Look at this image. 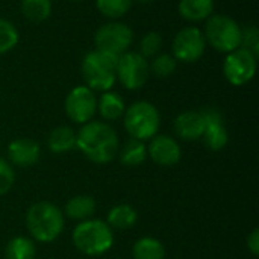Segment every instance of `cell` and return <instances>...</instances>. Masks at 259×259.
Instances as JSON below:
<instances>
[{
    "label": "cell",
    "mask_w": 259,
    "mask_h": 259,
    "mask_svg": "<svg viewBox=\"0 0 259 259\" xmlns=\"http://www.w3.org/2000/svg\"><path fill=\"white\" fill-rule=\"evenodd\" d=\"M76 147L94 164H109L118 153L120 141L114 127L105 121H88L76 134Z\"/></svg>",
    "instance_id": "6da1fadb"
},
{
    "label": "cell",
    "mask_w": 259,
    "mask_h": 259,
    "mask_svg": "<svg viewBox=\"0 0 259 259\" xmlns=\"http://www.w3.org/2000/svg\"><path fill=\"white\" fill-rule=\"evenodd\" d=\"M71 241L74 247L87 256H102L108 253L115 241L114 229L102 220L88 219L73 229Z\"/></svg>",
    "instance_id": "7a4b0ae2"
},
{
    "label": "cell",
    "mask_w": 259,
    "mask_h": 259,
    "mask_svg": "<svg viewBox=\"0 0 259 259\" xmlns=\"http://www.w3.org/2000/svg\"><path fill=\"white\" fill-rule=\"evenodd\" d=\"M26 228L33 240L52 243L64 231V212L50 202H36L26 212Z\"/></svg>",
    "instance_id": "3957f363"
},
{
    "label": "cell",
    "mask_w": 259,
    "mask_h": 259,
    "mask_svg": "<svg viewBox=\"0 0 259 259\" xmlns=\"http://www.w3.org/2000/svg\"><path fill=\"white\" fill-rule=\"evenodd\" d=\"M117 58L118 56H114L97 49L88 52L80 64V71L85 85L93 91H109L117 80Z\"/></svg>",
    "instance_id": "277c9868"
},
{
    "label": "cell",
    "mask_w": 259,
    "mask_h": 259,
    "mask_svg": "<svg viewBox=\"0 0 259 259\" xmlns=\"http://www.w3.org/2000/svg\"><path fill=\"white\" fill-rule=\"evenodd\" d=\"M123 123L131 138L149 141L150 138L158 135L161 115L153 103L147 100H138L126 108L123 114Z\"/></svg>",
    "instance_id": "5b68a950"
},
{
    "label": "cell",
    "mask_w": 259,
    "mask_h": 259,
    "mask_svg": "<svg viewBox=\"0 0 259 259\" xmlns=\"http://www.w3.org/2000/svg\"><path fill=\"white\" fill-rule=\"evenodd\" d=\"M241 26L226 14H212L203 29L206 44L222 53H231L241 46Z\"/></svg>",
    "instance_id": "8992f818"
},
{
    "label": "cell",
    "mask_w": 259,
    "mask_h": 259,
    "mask_svg": "<svg viewBox=\"0 0 259 259\" xmlns=\"http://www.w3.org/2000/svg\"><path fill=\"white\" fill-rule=\"evenodd\" d=\"M134 42L132 29L121 21H108L102 24L94 33V46L97 50L120 56L126 53Z\"/></svg>",
    "instance_id": "52a82bcc"
},
{
    "label": "cell",
    "mask_w": 259,
    "mask_h": 259,
    "mask_svg": "<svg viewBox=\"0 0 259 259\" xmlns=\"http://www.w3.org/2000/svg\"><path fill=\"white\" fill-rule=\"evenodd\" d=\"M115 76L123 88L129 91L140 90L146 85L150 76L149 61L144 56H141L138 52L127 50L126 53L117 58Z\"/></svg>",
    "instance_id": "ba28073f"
},
{
    "label": "cell",
    "mask_w": 259,
    "mask_h": 259,
    "mask_svg": "<svg viewBox=\"0 0 259 259\" xmlns=\"http://www.w3.org/2000/svg\"><path fill=\"white\" fill-rule=\"evenodd\" d=\"M256 67L258 56L243 47H238L234 52L226 53L223 61V74L231 85L243 87L255 77Z\"/></svg>",
    "instance_id": "9c48e42d"
},
{
    "label": "cell",
    "mask_w": 259,
    "mask_h": 259,
    "mask_svg": "<svg viewBox=\"0 0 259 259\" xmlns=\"http://www.w3.org/2000/svg\"><path fill=\"white\" fill-rule=\"evenodd\" d=\"M206 49L203 30L197 26H187L181 29L171 42V55L178 62L191 64L199 61Z\"/></svg>",
    "instance_id": "30bf717a"
},
{
    "label": "cell",
    "mask_w": 259,
    "mask_h": 259,
    "mask_svg": "<svg viewBox=\"0 0 259 259\" xmlns=\"http://www.w3.org/2000/svg\"><path fill=\"white\" fill-rule=\"evenodd\" d=\"M64 109L67 117L76 124H85L97 112V97L87 85L74 87L65 97Z\"/></svg>",
    "instance_id": "8fae6325"
},
{
    "label": "cell",
    "mask_w": 259,
    "mask_h": 259,
    "mask_svg": "<svg viewBox=\"0 0 259 259\" xmlns=\"http://www.w3.org/2000/svg\"><path fill=\"white\" fill-rule=\"evenodd\" d=\"M202 114L205 117V131L202 135L205 146L212 152L225 149L229 141V134L225 126L222 112L215 108H206L202 111Z\"/></svg>",
    "instance_id": "7c38bea8"
},
{
    "label": "cell",
    "mask_w": 259,
    "mask_h": 259,
    "mask_svg": "<svg viewBox=\"0 0 259 259\" xmlns=\"http://www.w3.org/2000/svg\"><path fill=\"white\" fill-rule=\"evenodd\" d=\"M147 156L161 167H173L181 161L182 150L179 143L170 135H155L147 146Z\"/></svg>",
    "instance_id": "4fadbf2b"
},
{
    "label": "cell",
    "mask_w": 259,
    "mask_h": 259,
    "mask_svg": "<svg viewBox=\"0 0 259 259\" xmlns=\"http://www.w3.org/2000/svg\"><path fill=\"white\" fill-rule=\"evenodd\" d=\"M41 158V147L35 140L17 138L8 146V159L11 164L27 168L35 165Z\"/></svg>",
    "instance_id": "5bb4252c"
},
{
    "label": "cell",
    "mask_w": 259,
    "mask_h": 259,
    "mask_svg": "<svg viewBox=\"0 0 259 259\" xmlns=\"http://www.w3.org/2000/svg\"><path fill=\"white\" fill-rule=\"evenodd\" d=\"M175 134L184 141H196L202 138L205 131V117L202 111H185L181 112L173 124Z\"/></svg>",
    "instance_id": "9a60e30c"
},
{
    "label": "cell",
    "mask_w": 259,
    "mask_h": 259,
    "mask_svg": "<svg viewBox=\"0 0 259 259\" xmlns=\"http://www.w3.org/2000/svg\"><path fill=\"white\" fill-rule=\"evenodd\" d=\"M179 15L190 21H206L214 14V0H179Z\"/></svg>",
    "instance_id": "2e32d148"
},
{
    "label": "cell",
    "mask_w": 259,
    "mask_h": 259,
    "mask_svg": "<svg viewBox=\"0 0 259 259\" xmlns=\"http://www.w3.org/2000/svg\"><path fill=\"white\" fill-rule=\"evenodd\" d=\"M126 111V103L123 97L115 91H105L97 99V112L106 121H114L123 117Z\"/></svg>",
    "instance_id": "e0dca14e"
},
{
    "label": "cell",
    "mask_w": 259,
    "mask_h": 259,
    "mask_svg": "<svg viewBox=\"0 0 259 259\" xmlns=\"http://www.w3.org/2000/svg\"><path fill=\"white\" fill-rule=\"evenodd\" d=\"M47 147L55 155H64L76 147V132L68 126H58L47 137Z\"/></svg>",
    "instance_id": "ac0fdd59"
},
{
    "label": "cell",
    "mask_w": 259,
    "mask_h": 259,
    "mask_svg": "<svg viewBox=\"0 0 259 259\" xmlns=\"http://www.w3.org/2000/svg\"><path fill=\"white\" fill-rule=\"evenodd\" d=\"M62 212L71 220H77V222L88 220L96 212V200L87 194L74 196L67 202L65 209Z\"/></svg>",
    "instance_id": "d6986e66"
},
{
    "label": "cell",
    "mask_w": 259,
    "mask_h": 259,
    "mask_svg": "<svg viewBox=\"0 0 259 259\" xmlns=\"http://www.w3.org/2000/svg\"><path fill=\"white\" fill-rule=\"evenodd\" d=\"M137 220H138V212L135 211L134 206L127 203L115 205L114 208L109 209L108 217H106V223L112 229H120V231L134 228Z\"/></svg>",
    "instance_id": "ffe728a7"
},
{
    "label": "cell",
    "mask_w": 259,
    "mask_h": 259,
    "mask_svg": "<svg viewBox=\"0 0 259 259\" xmlns=\"http://www.w3.org/2000/svg\"><path fill=\"white\" fill-rule=\"evenodd\" d=\"M120 162L127 167H137L141 165L147 159V146L144 141L140 140H127L121 149H118Z\"/></svg>",
    "instance_id": "44dd1931"
},
{
    "label": "cell",
    "mask_w": 259,
    "mask_h": 259,
    "mask_svg": "<svg viewBox=\"0 0 259 259\" xmlns=\"http://www.w3.org/2000/svg\"><path fill=\"white\" fill-rule=\"evenodd\" d=\"M134 259H164L165 247L164 244L153 237H143L135 241L132 247Z\"/></svg>",
    "instance_id": "7402d4cb"
},
{
    "label": "cell",
    "mask_w": 259,
    "mask_h": 259,
    "mask_svg": "<svg viewBox=\"0 0 259 259\" xmlns=\"http://www.w3.org/2000/svg\"><path fill=\"white\" fill-rule=\"evenodd\" d=\"M36 255L35 243L27 237H14L5 247L6 259H33Z\"/></svg>",
    "instance_id": "603a6c76"
},
{
    "label": "cell",
    "mask_w": 259,
    "mask_h": 259,
    "mask_svg": "<svg viewBox=\"0 0 259 259\" xmlns=\"http://www.w3.org/2000/svg\"><path fill=\"white\" fill-rule=\"evenodd\" d=\"M21 14L30 23H42L52 14V0H21Z\"/></svg>",
    "instance_id": "cb8c5ba5"
},
{
    "label": "cell",
    "mask_w": 259,
    "mask_h": 259,
    "mask_svg": "<svg viewBox=\"0 0 259 259\" xmlns=\"http://www.w3.org/2000/svg\"><path fill=\"white\" fill-rule=\"evenodd\" d=\"M134 0H96L97 11L106 18L117 20L126 15Z\"/></svg>",
    "instance_id": "d4e9b609"
},
{
    "label": "cell",
    "mask_w": 259,
    "mask_h": 259,
    "mask_svg": "<svg viewBox=\"0 0 259 259\" xmlns=\"http://www.w3.org/2000/svg\"><path fill=\"white\" fill-rule=\"evenodd\" d=\"M20 41V33L15 24L0 17V55L11 52Z\"/></svg>",
    "instance_id": "484cf974"
},
{
    "label": "cell",
    "mask_w": 259,
    "mask_h": 259,
    "mask_svg": "<svg viewBox=\"0 0 259 259\" xmlns=\"http://www.w3.org/2000/svg\"><path fill=\"white\" fill-rule=\"evenodd\" d=\"M176 65H178V61L170 53H158L156 56H153L152 64H149L150 71L158 77H167L173 74L176 70Z\"/></svg>",
    "instance_id": "4316f807"
},
{
    "label": "cell",
    "mask_w": 259,
    "mask_h": 259,
    "mask_svg": "<svg viewBox=\"0 0 259 259\" xmlns=\"http://www.w3.org/2000/svg\"><path fill=\"white\" fill-rule=\"evenodd\" d=\"M162 46V36L158 32H147L140 41V55L146 59L153 58L159 53Z\"/></svg>",
    "instance_id": "83f0119b"
},
{
    "label": "cell",
    "mask_w": 259,
    "mask_h": 259,
    "mask_svg": "<svg viewBox=\"0 0 259 259\" xmlns=\"http://www.w3.org/2000/svg\"><path fill=\"white\" fill-rule=\"evenodd\" d=\"M243 49L252 52L258 56L259 53V29L255 24L246 26L241 29V46Z\"/></svg>",
    "instance_id": "f1b7e54d"
},
{
    "label": "cell",
    "mask_w": 259,
    "mask_h": 259,
    "mask_svg": "<svg viewBox=\"0 0 259 259\" xmlns=\"http://www.w3.org/2000/svg\"><path fill=\"white\" fill-rule=\"evenodd\" d=\"M15 182V173L12 165L5 161L3 158H0V197L5 196Z\"/></svg>",
    "instance_id": "f546056e"
},
{
    "label": "cell",
    "mask_w": 259,
    "mask_h": 259,
    "mask_svg": "<svg viewBox=\"0 0 259 259\" xmlns=\"http://www.w3.org/2000/svg\"><path fill=\"white\" fill-rule=\"evenodd\" d=\"M246 244H247V249L249 252L253 255V256H258L259 255V229H253L249 235H247V240H246Z\"/></svg>",
    "instance_id": "4dcf8cb0"
},
{
    "label": "cell",
    "mask_w": 259,
    "mask_h": 259,
    "mask_svg": "<svg viewBox=\"0 0 259 259\" xmlns=\"http://www.w3.org/2000/svg\"><path fill=\"white\" fill-rule=\"evenodd\" d=\"M135 2H138V3H150L153 0H135Z\"/></svg>",
    "instance_id": "1f68e13d"
},
{
    "label": "cell",
    "mask_w": 259,
    "mask_h": 259,
    "mask_svg": "<svg viewBox=\"0 0 259 259\" xmlns=\"http://www.w3.org/2000/svg\"><path fill=\"white\" fill-rule=\"evenodd\" d=\"M71 2H82V0H71Z\"/></svg>",
    "instance_id": "d6a6232c"
}]
</instances>
